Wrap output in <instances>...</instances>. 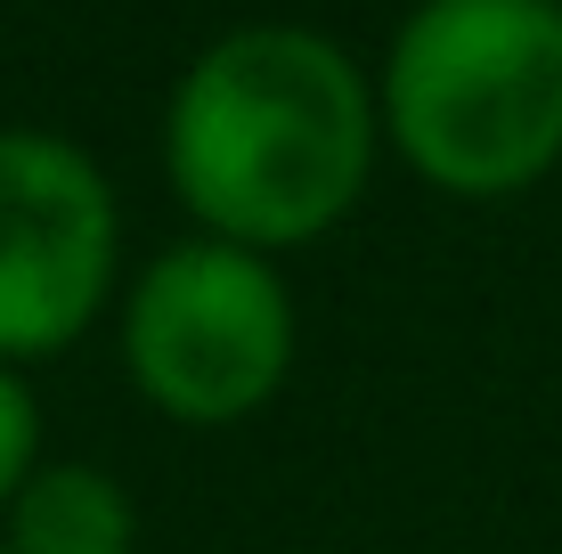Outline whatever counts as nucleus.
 Wrapping results in <instances>:
<instances>
[{
  "label": "nucleus",
  "mask_w": 562,
  "mask_h": 554,
  "mask_svg": "<svg viewBox=\"0 0 562 554\" xmlns=\"http://www.w3.org/2000/svg\"><path fill=\"white\" fill-rule=\"evenodd\" d=\"M375 131V90L326 33L245 25L180 74L164 114V171L204 237L278 253L326 237L359 204Z\"/></svg>",
  "instance_id": "nucleus-1"
},
{
  "label": "nucleus",
  "mask_w": 562,
  "mask_h": 554,
  "mask_svg": "<svg viewBox=\"0 0 562 554\" xmlns=\"http://www.w3.org/2000/svg\"><path fill=\"white\" fill-rule=\"evenodd\" d=\"M383 131L440 196L538 188L562 163V0H424L383 57Z\"/></svg>",
  "instance_id": "nucleus-2"
},
{
  "label": "nucleus",
  "mask_w": 562,
  "mask_h": 554,
  "mask_svg": "<svg viewBox=\"0 0 562 554\" xmlns=\"http://www.w3.org/2000/svg\"><path fill=\"white\" fill-rule=\"evenodd\" d=\"M123 359L164 416L237 425L294 368V302L269 253L188 237L155 253L123 302Z\"/></svg>",
  "instance_id": "nucleus-3"
},
{
  "label": "nucleus",
  "mask_w": 562,
  "mask_h": 554,
  "mask_svg": "<svg viewBox=\"0 0 562 554\" xmlns=\"http://www.w3.org/2000/svg\"><path fill=\"white\" fill-rule=\"evenodd\" d=\"M114 188L57 131H0V368L90 335L114 294Z\"/></svg>",
  "instance_id": "nucleus-4"
},
{
  "label": "nucleus",
  "mask_w": 562,
  "mask_h": 554,
  "mask_svg": "<svg viewBox=\"0 0 562 554\" xmlns=\"http://www.w3.org/2000/svg\"><path fill=\"white\" fill-rule=\"evenodd\" d=\"M131 498L99 465H42L9 506V554H131Z\"/></svg>",
  "instance_id": "nucleus-5"
},
{
  "label": "nucleus",
  "mask_w": 562,
  "mask_h": 554,
  "mask_svg": "<svg viewBox=\"0 0 562 554\" xmlns=\"http://www.w3.org/2000/svg\"><path fill=\"white\" fill-rule=\"evenodd\" d=\"M33 473H42V408L16 384V368H0V513L16 506Z\"/></svg>",
  "instance_id": "nucleus-6"
},
{
  "label": "nucleus",
  "mask_w": 562,
  "mask_h": 554,
  "mask_svg": "<svg viewBox=\"0 0 562 554\" xmlns=\"http://www.w3.org/2000/svg\"><path fill=\"white\" fill-rule=\"evenodd\" d=\"M0 554H9V546H0Z\"/></svg>",
  "instance_id": "nucleus-7"
}]
</instances>
